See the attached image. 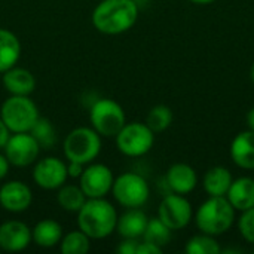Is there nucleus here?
<instances>
[{
  "instance_id": "1",
  "label": "nucleus",
  "mask_w": 254,
  "mask_h": 254,
  "mask_svg": "<svg viewBox=\"0 0 254 254\" xmlns=\"http://www.w3.org/2000/svg\"><path fill=\"white\" fill-rule=\"evenodd\" d=\"M138 6L135 0H101L92 12L94 27L109 36L128 31L137 22Z\"/></svg>"
},
{
  "instance_id": "2",
  "label": "nucleus",
  "mask_w": 254,
  "mask_h": 254,
  "mask_svg": "<svg viewBox=\"0 0 254 254\" xmlns=\"http://www.w3.org/2000/svg\"><path fill=\"white\" fill-rule=\"evenodd\" d=\"M116 208L104 198H88L77 211V226L91 240H103L116 231Z\"/></svg>"
},
{
  "instance_id": "3",
  "label": "nucleus",
  "mask_w": 254,
  "mask_h": 254,
  "mask_svg": "<svg viewBox=\"0 0 254 254\" xmlns=\"http://www.w3.org/2000/svg\"><path fill=\"white\" fill-rule=\"evenodd\" d=\"M235 220V208L226 196H210L196 211V226L202 234L217 237L228 232Z\"/></svg>"
},
{
  "instance_id": "4",
  "label": "nucleus",
  "mask_w": 254,
  "mask_h": 254,
  "mask_svg": "<svg viewBox=\"0 0 254 254\" xmlns=\"http://www.w3.org/2000/svg\"><path fill=\"white\" fill-rule=\"evenodd\" d=\"M64 156L83 165L91 164L101 152V135L91 127H79L67 134L63 143Z\"/></svg>"
},
{
  "instance_id": "5",
  "label": "nucleus",
  "mask_w": 254,
  "mask_h": 254,
  "mask_svg": "<svg viewBox=\"0 0 254 254\" xmlns=\"http://www.w3.org/2000/svg\"><path fill=\"white\" fill-rule=\"evenodd\" d=\"M0 118L13 134L30 132L40 115L36 103L28 95H10L1 104Z\"/></svg>"
},
{
  "instance_id": "6",
  "label": "nucleus",
  "mask_w": 254,
  "mask_h": 254,
  "mask_svg": "<svg viewBox=\"0 0 254 254\" xmlns=\"http://www.w3.org/2000/svg\"><path fill=\"white\" fill-rule=\"evenodd\" d=\"M89 121L100 135L116 137L127 124V116L119 103L112 98H100L89 110Z\"/></svg>"
},
{
  "instance_id": "7",
  "label": "nucleus",
  "mask_w": 254,
  "mask_h": 254,
  "mask_svg": "<svg viewBox=\"0 0 254 254\" xmlns=\"http://www.w3.org/2000/svg\"><path fill=\"white\" fill-rule=\"evenodd\" d=\"M112 192L115 199L125 208H140L150 195L149 183L137 173H124L115 179Z\"/></svg>"
},
{
  "instance_id": "8",
  "label": "nucleus",
  "mask_w": 254,
  "mask_h": 254,
  "mask_svg": "<svg viewBox=\"0 0 254 254\" xmlns=\"http://www.w3.org/2000/svg\"><path fill=\"white\" fill-rule=\"evenodd\" d=\"M155 143V132L141 122L125 124L116 135V146L119 152L129 158L146 155Z\"/></svg>"
},
{
  "instance_id": "9",
  "label": "nucleus",
  "mask_w": 254,
  "mask_h": 254,
  "mask_svg": "<svg viewBox=\"0 0 254 254\" xmlns=\"http://www.w3.org/2000/svg\"><path fill=\"white\" fill-rule=\"evenodd\" d=\"M158 217L171 231H180L186 228L192 220V205L183 195L171 192L161 201Z\"/></svg>"
},
{
  "instance_id": "10",
  "label": "nucleus",
  "mask_w": 254,
  "mask_h": 254,
  "mask_svg": "<svg viewBox=\"0 0 254 254\" xmlns=\"http://www.w3.org/2000/svg\"><path fill=\"white\" fill-rule=\"evenodd\" d=\"M4 156L13 167H28L36 162L40 146L30 132H13L4 144Z\"/></svg>"
},
{
  "instance_id": "11",
  "label": "nucleus",
  "mask_w": 254,
  "mask_h": 254,
  "mask_svg": "<svg viewBox=\"0 0 254 254\" xmlns=\"http://www.w3.org/2000/svg\"><path fill=\"white\" fill-rule=\"evenodd\" d=\"M113 182V173L104 164H91L79 177V186L86 198H104L112 190Z\"/></svg>"
},
{
  "instance_id": "12",
  "label": "nucleus",
  "mask_w": 254,
  "mask_h": 254,
  "mask_svg": "<svg viewBox=\"0 0 254 254\" xmlns=\"http://www.w3.org/2000/svg\"><path fill=\"white\" fill-rule=\"evenodd\" d=\"M68 177L67 165L55 156H46L36 162L33 170L34 183L46 190L60 189Z\"/></svg>"
},
{
  "instance_id": "13",
  "label": "nucleus",
  "mask_w": 254,
  "mask_h": 254,
  "mask_svg": "<svg viewBox=\"0 0 254 254\" xmlns=\"http://www.w3.org/2000/svg\"><path fill=\"white\" fill-rule=\"evenodd\" d=\"M31 238V229L19 220H9L0 225V249L9 253L25 250Z\"/></svg>"
},
{
  "instance_id": "14",
  "label": "nucleus",
  "mask_w": 254,
  "mask_h": 254,
  "mask_svg": "<svg viewBox=\"0 0 254 254\" xmlns=\"http://www.w3.org/2000/svg\"><path fill=\"white\" fill-rule=\"evenodd\" d=\"M33 202V193L30 188L19 182L12 180L0 188V205L9 213H22L28 210Z\"/></svg>"
},
{
  "instance_id": "15",
  "label": "nucleus",
  "mask_w": 254,
  "mask_h": 254,
  "mask_svg": "<svg viewBox=\"0 0 254 254\" xmlns=\"http://www.w3.org/2000/svg\"><path fill=\"white\" fill-rule=\"evenodd\" d=\"M165 182L168 188L171 189V192L186 195V193H190L196 188L198 176H196V171L190 165L180 162L168 168Z\"/></svg>"
},
{
  "instance_id": "16",
  "label": "nucleus",
  "mask_w": 254,
  "mask_h": 254,
  "mask_svg": "<svg viewBox=\"0 0 254 254\" xmlns=\"http://www.w3.org/2000/svg\"><path fill=\"white\" fill-rule=\"evenodd\" d=\"M3 86L10 95H30L36 89V77L22 67H12L3 73Z\"/></svg>"
},
{
  "instance_id": "17",
  "label": "nucleus",
  "mask_w": 254,
  "mask_h": 254,
  "mask_svg": "<svg viewBox=\"0 0 254 254\" xmlns=\"http://www.w3.org/2000/svg\"><path fill=\"white\" fill-rule=\"evenodd\" d=\"M231 158L240 168L254 170V131H243L232 140Z\"/></svg>"
},
{
  "instance_id": "18",
  "label": "nucleus",
  "mask_w": 254,
  "mask_h": 254,
  "mask_svg": "<svg viewBox=\"0 0 254 254\" xmlns=\"http://www.w3.org/2000/svg\"><path fill=\"white\" fill-rule=\"evenodd\" d=\"M228 201L238 211H246L254 207V180L250 177H240L232 182L228 193Z\"/></svg>"
},
{
  "instance_id": "19",
  "label": "nucleus",
  "mask_w": 254,
  "mask_h": 254,
  "mask_svg": "<svg viewBox=\"0 0 254 254\" xmlns=\"http://www.w3.org/2000/svg\"><path fill=\"white\" fill-rule=\"evenodd\" d=\"M147 216L138 208H128L121 217H118L116 231L122 238H134L138 240L143 237L147 226Z\"/></svg>"
},
{
  "instance_id": "20",
  "label": "nucleus",
  "mask_w": 254,
  "mask_h": 254,
  "mask_svg": "<svg viewBox=\"0 0 254 254\" xmlns=\"http://www.w3.org/2000/svg\"><path fill=\"white\" fill-rule=\"evenodd\" d=\"M31 238L36 246L42 249H52L60 244L63 238V228L57 220L43 219L31 229Z\"/></svg>"
},
{
  "instance_id": "21",
  "label": "nucleus",
  "mask_w": 254,
  "mask_h": 254,
  "mask_svg": "<svg viewBox=\"0 0 254 254\" xmlns=\"http://www.w3.org/2000/svg\"><path fill=\"white\" fill-rule=\"evenodd\" d=\"M21 57L19 39L9 30L0 28V73L15 67Z\"/></svg>"
},
{
  "instance_id": "22",
  "label": "nucleus",
  "mask_w": 254,
  "mask_h": 254,
  "mask_svg": "<svg viewBox=\"0 0 254 254\" xmlns=\"http://www.w3.org/2000/svg\"><path fill=\"white\" fill-rule=\"evenodd\" d=\"M234 179L228 168L225 167H213L204 176V190L210 196H226Z\"/></svg>"
},
{
  "instance_id": "23",
  "label": "nucleus",
  "mask_w": 254,
  "mask_h": 254,
  "mask_svg": "<svg viewBox=\"0 0 254 254\" xmlns=\"http://www.w3.org/2000/svg\"><path fill=\"white\" fill-rule=\"evenodd\" d=\"M86 195L83 193V190L80 189V186L76 185H63L58 189L57 193V201L60 204V207L68 213H77L83 204L86 202Z\"/></svg>"
},
{
  "instance_id": "24",
  "label": "nucleus",
  "mask_w": 254,
  "mask_h": 254,
  "mask_svg": "<svg viewBox=\"0 0 254 254\" xmlns=\"http://www.w3.org/2000/svg\"><path fill=\"white\" fill-rule=\"evenodd\" d=\"M60 244L63 254H86L91 249V238L85 232L77 229L63 237Z\"/></svg>"
},
{
  "instance_id": "25",
  "label": "nucleus",
  "mask_w": 254,
  "mask_h": 254,
  "mask_svg": "<svg viewBox=\"0 0 254 254\" xmlns=\"http://www.w3.org/2000/svg\"><path fill=\"white\" fill-rule=\"evenodd\" d=\"M171 229L159 219H149L147 222V226H146V231L143 234V241H147L150 244H155L158 247H164L170 243L171 240Z\"/></svg>"
},
{
  "instance_id": "26",
  "label": "nucleus",
  "mask_w": 254,
  "mask_h": 254,
  "mask_svg": "<svg viewBox=\"0 0 254 254\" xmlns=\"http://www.w3.org/2000/svg\"><path fill=\"white\" fill-rule=\"evenodd\" d=\"M30 134L36 138L40 149H52L57 144V132L52 125V122L46 118H39L33 128L30 129Z\"/></svg>"
},
{
  "instance_id": "27",
  "label": "nucleus",
  "mask_w": 254,
  "mask_h": 254,
  "mask_svg": "<svg viewBox=\"0 0 254 254\" xmlns=\"http://www.w3.org/2000/svg\"><path fill=\"white\" fill-rule=\"evenodd\" d=\"M173 122V112L168 106L159 104L150 109L146 118V125L153 132H162L165 131Z\"/></svg>"
},
{
  "instance_id": "28",
  "label": "nucleus",
  "mask_w": 254,
  "mask_h": 254,
  "mask_svg": "<svg viewBox=\"0 0 254 254\" xmlns=\"http://www.w3.org/2000/svg\"><path fill=\"white\" fill-rule=\"evenodd\" d=\"M185 250L189 254H217L222 252V249H220L219 243L214 240V237L207 235V234L192 237L188 241Z\"/></svg>"
},
{
  "instance_id": "29",
  "label": "nucleus",
  "mask_w": 254,
  "mask_h": 254,
  "mask_svg": "<svg viewBox=\"0 0 254 254\" xmlns=\"http://www.w3.org/2000/svg\"><path fill=\"white\" fill-rule=\"evenodd\" d=\"M238 229L246 241L254 244V207L243 211V216L238 222Z\"/></svg>"
},
{
  "instance_id": "30",
  "label": "nucleus",
  "mask_w": 254,
  "mask_h": 254,
  "mask_svg": "<svg viewBox=\"0 0 254 254\" xmlns=\"http://www.w3.org/2000/svg\"><path fill=\"white\" fill-rule=\"evenodd\" d=\"M140 241L134 238H124V241L118 247V253L121 254H137V247Z\"/></svg>"
},
{
  "instance_id": "31",
  "label": "nucleus",
  "mask_w": 254,
  "mask_h": 254,
  "mask_svg": "<svg viewBox=\"0 0 254 254\" xmlns=\"http://www.w3.org/2000/svg\"><path fill=\"white\" fill-rule=\"evenodd\" d=\"M162 253V249L155 246V244H150L147 241H140L138 247H137V254H161Z\"/></svg>"
},
{
  "instance_id": "32",
  "label": "nucleus",
  "mask_w": 254,
  "mask_h": 254,
  "mask_svg": "<svg viewBox=\"0 0 254 254\" xmlns=\"http://www.w3.org/2000/svg\"><path fill=\"white\" fill-rule=\"evenodd\" d=\"M83 164H79V162H73L70 161V164L67 165V173H68V177H73V179H79L80 174L83 173Z\"/></svg>"
},
{
  "instance_id": "33",
  "label": "nucleus",
  "mask_w": 254,
  "mask_h": 254,
  "mask_svg": "<svg viewBox=\"0 0 254 254\" xmlns=\"http://www.w3.org/2000/svg\"><path fill=\"white\" fill-rule=\"evenodd\" d=\"M10 134H12V132L9 131V128L6 127V124H4L3 119L0 118V149L4 147V144H6V141L9 140Z\"/></svg>"
},
{
  "instance_id": "34",
  "label": "nucleus",
  "mask_w": 254,
  "mask_h": 254,
  "mask_svg": "<svg viewBox=\"0 0 254 254\" xmlns=\"http://www.w3.org/2000/svg\"><path fill=\"white\" fill-rule=\"evenodd\" d=\"M9 167H10V162L7 161V158L4 155L0 153V180H3L7 173H9Z\"/></svg>"
},
{
  "instance_id": "35",
  "label": "nucleus",
  "mask_w": 254,
  "mask_h": 254,
  "mask_svg": "<svg viewBox=\"0 0 254 254\" xmlns=\"http://www.w3.org/2000/svg\"><path fill=\"white\" fill-rule=\"evenodd\" d=\"M247 124H249V128L254 131V107L249 112V115H247Z\"/></svg>"
},
{
  "instance_id": "36",
  "label": "nucleus",
  "mask_w": 254,
  "mask_h": 254,
  "mask_svg": "<svg viewBox=\"0 0 254 254\" xmlns=\"http://www.w3.org/2000/svg\"><path fill=\"white\" fill-rule=\"evenodd\" d=\"M189 1H192L195 4H210V3H213L216 0H189Z\"/></svg>"
},
{
  "instance_id": "37",
  "label": "nucleus",
  "mask_w": 254,
  "mask_h": 254,
  "mask_svg": "<svg viewBox=\"0 0 254 254\" xmlns=\"http://www.w3.org/2000/svg\"><path fill=\"white\" fill-rule=\"evenodd\" d=\"M250 77H252V82L254 83V63L253 65H252V68H250Z\"/></svg>"
}]
</instances>
